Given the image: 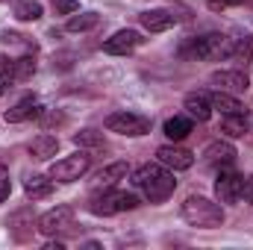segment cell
<instances>
[{"instance_id":"6da1fadb","label":"cell","mask_w":253,"mask_h":250,"mask_svg":"<svg viewBox=\"0 0 253 250\" xmlns=\"http://www.w3.org/2000/svg\"><path fill=\"white\" fill-rule=\"evenodd\" d=\"M132 186L141 188L150 203H162V200H168V197L174 194L177 180H174V171H165L162 162H159V165H150V162H147V165H141L138 171H132Z\"/></svg>"},{"instance_id":"7a4b0ae2","label":"cell","mask_w":253,"mask_h":250,"mask_svg":"<svg viewBox=\"0 0 253 250\" xmlns=\"http://www.w3.org/2000/svg\"><path fill=\"white\" fill-rule=\"evenodd\" d=\"M233 47H236V39L221 36V33H206V36L191 39L183 47V56L200 59V62H221V59H233Z\"/></svg>"},{"instance_id":"3957f363","label":"cell","mask_w":253,"mask_h":250,"mask_svg":"<svg viewBox=\"0 0 253 250\" xmlns=\"http://www.w3.org/2000/svg\"><path fill=\"white\" fill-rule=\"evenodd\" d=\"M183 218L189 221L191 227H200V230H215L224 224V209L221 203L209 200V197H200V194H191L183 203Z\"/></svg>"},{"instance_id":"277c9868","label":"cell","mask_w":253,"mask_h":250,"mask_svg":"<svg viewBox=\"0 0 253 250\" xmlns=\"http://www.w3.org/2000/svg\"><path fill=\"white\" fill-rule=\"evenodd\" d=\"M138 206V197L132 191H118V188H106L103 194H94L88 209L91 215H100V218H109V215H121V212H132Z\"/></svg>"},{"instance_id":"5b68a950","label":"cell","mask_w":253,"mask_h":250,"mask_svg":"<svg viewBox=\"0 0 253 250\" xmlns=\"http://www.w3.org/2000/svg\"><path fill=\"white\" fill-rule=\"evenodd\" d=\"M106 129L109 132H118V135H129V138H138V135H147L150 132V118L138 115V112H112L106 118Z\"/></svg>"},{"instance_id":"8992f818","label":"cell","mask_w":253,"mask_h":250,"mask_svg":"<svg viewBox=\"0 0 253 250\" xmlns=\"http://www.w3.org/2000/svg\"><path fill=\"white\" fill-rule=\"evenodd\" d=\"M88 168H91V156H88L85 150H80V153H71V156L59 159V162H53V165H50V177H53L56 183H74V180H80Z\"/></svg>"},{"instance_id":"52a82bcc","label":"cell","mask_w":253,"mask_h":250,"mask_svg":"<svg viewBox=\"0 0 253 250\" xmlns=\"http://www.w3.org/2000/svg\"><path fill=\"white\" fill-rule=\"evenodd\" d=\"M39 233L42 236H59V233H68L74 227V206H56L50 212H44L39 221Z\"/></svg>"},{"instance_id":"ba28073f","label":"cell","mask_w":253,"mask_h":250,"mask_svg":"<svg viewBox=\"0 0 253 250\" xmlns=\"http://www.w3.org/2000/svg\"><path fill=\"white\" fill-rule=\"evenodd\" d=\"M242 186H245V177L236 174L230 165L227 168H218V180H215V194L221 203H239L242 200Z\"/></svg>"},{"instance_id":"9c48e42d","label":"cell","mask_w":253,"mask_h":250,"mask_svg":"<svg viewBox=\"0 0 253 250\" xmlns=\"http://www.w3.org/2000/svg\"><path fill=\"white\" fill-rule=\"evenodd\" d=\"M209 83L218 88V91H230V94H245L251 88V77L248 71H239V68H224V71H215L209 77Z\"/></svg>"},{"instance_id":"30bf717a","label":"cell","mask_w":253,"mask_h":250,"mask_svg":"<svg viewBox=\"0 0 253 250\" xmlns=\"http://www.w3.org/2000/svg\"><path fill=\"white\" fill-rule=\"evenodd\" d=\"M141 44H144V39H141L138 30H118L112 39L103 42V50L112 53V56H126V53H132V50L141 47Z\"/></svg>"},{"instance_id":"8fae6325","label":"cell","mask_w":253,"mask_h":250,"mask_svg":"<svg viewBox=\"0 0 253 250\" xmlns=\"http://www.w3.org/2000/svg\"><path fill=\"white\" fill-rule=\"evenodd\" d=\"M156 159L171 171H189L194 165V153H189L186 147H177V144H162L156 150Z\"/></svg>"},{"instance_id":"7c38bea8","label":"cell","mask_w":253,"mask_h":250,"mask_svg":"<svg viewBox=\"0 0 253 250\" xmlns=\"http://www.w3.org/2000/svg\"><path fill=\"white\" fill-rule=\"evenodd\" d=\"M203 162L209 168H227V165L236 162V147L230 141H221V138L218 141H209L203 147Z\"/></svg>"},{"instance_id":"4fadbf2b","label":"cell","mask_w":253,"mask_h":250,"mask_svg":"<svg viewBox=\"0 0 253 250\" xmlns=\"http://www.w3.org/2000/svg\"><path fill=\"white\" fill-rule=\"evenodd\" d=\"M138 21H141V27H144L147 33H165V30H171L180 18H177L174 12H168V9H150V12H141Z\"/></svg>"},{"instance_id":"5bb4252c","label":"cell","mask_w":253,"mask_h":250,"mask_svg":"<svg viewBox=\"0 0 253 250\" xmlns=\"http://www.w3.org/2000/svg\"><path fill=\"white\" fill-rule=\"evenodd\" d=\"M209 103H212V109H218L221 115H248V106L245 103H239V97L236 94H230V91H212L209 94Z\"/></svg>"},{"instance_id":"9a60e30c","label":"cell","mask_w":253,"mask_h":250,"mask_svg":"<svg viewBox=\"0 0 253 250\" xmlns=\"http://www.w3.org/2000/svg\"><path fill=\"white\" fill-rule=\"evenodd\" d=\"M42 112H44V109L39 106V100H36V97H24L21 103H15L12 109H6V115H3V118H6L9 124H21V121H30V118H39Z\"/></svg>"},{"instance_id":"2e32d148","label":"cell","mask_w":253,"mask_h":250,"mask_svg":"<svg viewBox=\"0 0 253 250\" xmlns=\"http://www.w3.org/2000/svg\"><path fill=\"white\" fill-rule=\"evenodd\" d=\"M186 115H189L191 121H209L212 118V103H209V94H203V91H194L186 97Z\"/></svg>"},{"instance_id":"e0dca14e","label":"cell","mask_w":253,"mask_h":250,"mask_svg":"<svg viewBox=\"0 0 253 250\" xmlns=\"http://www.w3.org/2000/svg\"><path fill=\"white\" fill-rule=\"evenodd\" d=\"M56 150H59V138H56V135L42 132V135H36V138L30 141V153H33L36 159H42V162L53 159V156H56Z\"/></svg>"},{"instance_id":"ac0fdd59","label":"cell","mask_w":253,"mask_h":250,"mask_svg":"<svg viewBox=\"0 0 253 250\" xmlns=\"http://www.w3.org/2000/svg\"><path fill=\"white\" fill-rule=\"evenodd\" d=\"M126 174H129V165H126V162H112V165H106L103 171H97L94 188H112L118 180H124Z\"/></svg>"},{"instance_id":"d6986e66","label":"cell","mask_w":253,"mask_h":250,"mask_svg":"<svg viewBox=\"0 0 253 250\" xmlns=\"http://www.w3.org/2000/svg\"><path fill=\"white\" fill-rule=\"evenodd\" d=\"M24 191H27L33 200L47 197V194L53 191V177H44V174H30V177L24 180Z\"/></svg>"},{"instance_id":"ffe728a7","label":"cell","mask_w":253,"mask_h":250,"mask_svg":"<svg viewBox=\"0 0 253 250\" xmlns=\"http://www.w3.org/2000/svg\"><path fill=\"white\" fill-rule=\"evenodd\" d=\"M191 126H194V121H191L189 115H174V118L165 121V135H168L171 141H183L191 132Z\"/></svg>"},{"instance_id":"44dd1931","label":"cell","mask_w":253,"mask_h":250,"mask_svg":"<svg viewBox=\"0 0 253 250\" xmlns=\"http://www.w3.org/2000/svg\"><path fill=\"white\" fill-rule=\"evenodd\" d=\"M100 24V15L97 12H74L71 18H68V24H65V30L68 33H85V30H94Z\"/></svg>"},{"instance_id":"7402d4cb","label":"cell","mask_w":253,"mask_h":250,"mask_svg":"<svg viewBox=\"0 0 253 250\" xmlns=\"http://www.w3.org/2000/svg\"><path fill=\"white\" fill-rule=\"evenodd\" d=\"M221 129L227 135H233V138H242V135L251 132V121H248V115H224L221 118Z\"/></svg>"},{"instance_id":"603a6c76","label":"cell","mask_w":253,"mask_h":250,"mask_svg":"<svg viewBox=\"0 0 253 250\" xmlns=\"http://www.w3.org/2000/svg\"><path fill=\"white\" fill-rule=\"evenodd\" d=\"M74 144L83 147V150H100V147H106L103 132H97V129H80V132L74 135Z\"/></svg>"},{"instance_id":"cb8c5ba5","label":"cell","mask_w":253,"mask_h":250,"mask_svg":"<svg viewBox=\"0 0 253 250\" xmlns=\"http://www.w3.org/2000/svg\"><path fill=\"white\" fill-rule=\"evenodd\" d=\"M15 18L18 21H39L42 18V3H36V0H18L15 3Z\"/></svg>"},{"instance_id":"d4e9b609","label":"cell","mask_w":253,"mask_h":250,"mask_svg":"<svg viewBox=\"0 0 253 250\" xmlns=\"http://www.w3.org/2000/svg\"><path fill=\"white\" fill-rule=\"evenodd\" d=\"M33 74H36V59H33V56H21V59H15V80H18V83L30 80Z\"/></svg>"},{"instance_id":"484cf974","label":"cell","mask_w":253,"mask_h":250,"mask_svg":"<svg viewBox=\"0 0 253 250\" xmlns=\"http://www.w3.org/2000/svg\"><path fill=\"white\" fill-rule=\"evenodd\" d=\"M253 56V39L245 36V39H236V47H233V59H251Z\"/></svg>"},{"instance_id":"4316f807","label":"cell","mask_w":253,"mask_h":250,"mask_svg":"<svg viewBox=\"0 0 253 250\" xmlns=\"http://www.w3.org/2000/svg\"><path fill=\"white\" fill-rule=\"evenodd\" d=\"M0 83L3 85L15 83V59H9V56H0Z\"/></svg>"},{"instance_id":"83f0119b","label":"cell","mask_w":253,"mask_h":250,"mask_svg":"<svg viewBox=\"0 0 253 250\" xmlns=\"http://www.w3.org/2000/svg\"><path fill=\"white\" fill-rule=\"evenodd\" d=\"M12 194V180H9V168L0 165V203Z\"/></svg>"},{"instance_id":"f1b7e54d","label":"cell","mask_w":253,"mask_h":250,"mask_svg":"<svg viewBox=\"0 0 253 250\" xmlns=\"http://www.w3.org/2000/svg\"><path fill=\"white\" fill-rule=\"evenodd\" d=\"M53 9L59 15H74V12H80V3L77 0H53Z\"/></svg>"},{"instance_id":"f546056e","label":"cell","mask_w":253,"mask_h":250,"mask_svg":"<svg viewBox=\"0 0 253 250\" xmlns=\"http://www.w3.org/2000/svg\"><path fill=\"white\" fill-rule=\"evenodd\" d=\"M242 200L245 203H253V177H248L245 186H242Z\"/></svg>"},{"instance_id":"4dcf8cb0","label":"cell","mask_w":253,"mask_h":250,"mask_svg":"<svg viewBox=\"0 0 253 250\" xmlns=\"http://www.w3.org/2000/svg\"><path fill=\"white\" fill-rule=\"evenodd\" d=\"M62 121H65L62 112H50V115H44V121H42V124H44V126H56V124H62Z\"/></svg>"},{"instance_id":"1f68e13d","label":"cell","mask_w":253,"mask_h":250,"mask_svg":"<svg viewBox=\"0 0 253 250\" xmlns=\"http://www.w3.org/2000/svg\"><path fill=\"white\" fill-rule=\"evenodd\" d=\"M209 3H221V6H233V3H242V0H209Z\"/></svg>"},{"instance_id":"d6a6232c","label":"cell","mask_w":253,"mask_h":250,"mask_svg":"<svg viewBox=\"0 0 253 250\" xmlns=\"http://www.w3.org/2000/svg\"><path fill=\"white\" fill-rule=\"evenodd\" d=\"M3 88H6V85H3V83H0V94H3Z\"/></svg>"}]
</instances>
